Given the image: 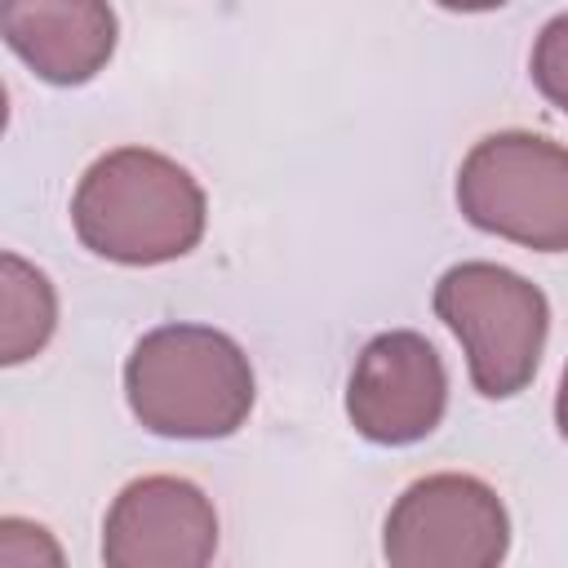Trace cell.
I'll list each match as a JSON object with an SVG mask.
<instances>
[{"label":"cell","mask_w":568,"mask_h":568,"mask_svg":"<svg viewBox=\"0 0 568 568\" xmlns=\"http://www.w3.org/2000/svg\"><path fill=\"white\" fill-rule=\"evenodd\" d=\"M204 222V186L151 146H115L98 155L71 195V226L80 244L120 266L186 257L200 244Z\"/></svg>","instance_id":"1"},{"label":"cell","mask_w":568,"mask_h":568,"mask_svg":"<svg viewBox=\"0 0 568 568\" xmlns=\"http://www.w3.org/2000/svg\"><path fill=\"white\" fill-rule=\"evenodd\" d=\"M510 550L501 497L457 470L408 484L382 528V555L395 568H497Z\"/></svg>","instance_id":"5"},{"label":"cell","mask_w":568,"mask_h":568,"mask_svg":"<svg viewBox=\"0 0 568 568\" xmlns=\"http://www.w3.org/2000/svg\"><path fill=\"white\" fill-rule=\"evenodd\" d=\"M253 364L213 324H160L124 359L133 417L164 439H226L253 413Z\"/></svg>","instance_id":"2"},{"label":"cell","mask_w":568,"mask_h":568,"mask_svg":"<svg viewBox=\"0 0 568 568\" xmlns=\"http://www.w3.org/2000/svg\"><path fill=\"white\" fill-rule=\"evenodd\" d=\"M0 564L4 568H36V564H62V550L40 524L27 519H0Z\"/></svg>","instance_id":"11"},{"label":"cell","mask_w":568,"mask_h":568,"mask_svg":"<svg viewBox=\"0 0 568 568\" xmlns=\"http://www.w3.org/2000/svg\"><path fill=\"white\" fill-rule=\"evenodd\" d=\"M444 408L448 373L422 333L390 328L364 342L346 382V417L364 439L386 448L417 444L444 422Z\"/></svg>","instance_id":"6"},{"label":"cell","mask_w":568,"mask_h":568,"mask_svg":"<svg viewBox=\"0 0 568 568\" xmlns=\"http://www.w3.org/2000/svg\"><path fill=\"white\" fill-rule=\"evenodd\" d=\"M4 44L49 84H89L106 71L120 22L111 0H0Z\"/></svg>","instance_id":"8"},{"label":"cell","mask_w":568,"mask_h":568,"mask_svg":"<svg viewBox=\"0 0 568 568\" xmlns=\"http://www.w3.org/2000/svg\"><path fill=\"white\" fill-rule=\"evenodd\" d=\"M217 555V510L182 475L124 484L102 519L106 568H204Z\"/></svg>","instance_id":"7"},{"label":"cell","mask_w":568,"mask_h":568,"mask_svg":"<svg viewBox=\"0 0 568 568\" xmlns=\"http://www.w3.org/2000/svg\"><path fill=\"white\" fill-rule=\"evenodd\" d=\"M0 364L40 355L58 328V293L40 266L18 253H0Z\"/></svg>","instance_id":"9"},{"label":"cell","mask_w":568,"mask_h":568,"mask_svg":"<svg viewBox=\"0 0 568 568\" xmlns=\"http://www.w3.org/2000/svg\"><path fill=\"white\" fill-rule=\"evenodd\" d=\"M470 226L532 253H568V146L528 129L479 138L457 169Z\"/></svg>","instance_id":"4"},{"label":"cell","mask_w":568,"mask_h":568,"mask_svg":"<svg viewBox=\"0 0 568 568\" xmlns=\"http://www.w3.org/2000/svg\"><path fill=\"white\" fill-rule=\"evenodd\" d=\"M430 302L462 342L479 395L510 399L532 382L550 333V302L532 280L497 262H457L439 275Z\"/></svg>","instance_id":"3"},{"label":"cell","mask_w":568,"mask_h":568,"mask_svg":"<svg viewBox=\"0 0 568 568\" xmlns=\"http://www.w3.org/2000/svg\"><path fill=\"white\" fill-rule=\"evenodd\" d=\"M555 426H559V435L568 439V364H564V377H559V395H555Z\"/></svg>","instance_id":"13"},{"label":"cell","mask_w":568,"mask_h":568,"mask_svg":"<svg viewBox=\"0 0 568 568\" xmlns=\"http://www.w3.org/2000/svg\"><path fill=\"white\" fill-rule=\"evenodd\" d=\"M439 9H453V13H488V9H501L510 0H435Z\"/></svg>","instance_id":"12"},{"label":"cell","mask_w":568,"mask_h":568,"mask_svg":"<svg viewBox=\"0 0 568 568\" xmlns=\"http://www.w3.org/2000/svg\"><path fill=\"white\" fill-rule=\"evenodd\" d=\"M528 67H532L537 93L568 115V13L550 18L537 31V44H532V62Z\"/></svg>","instance_id":"10"}]
</instances>
